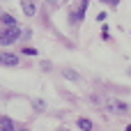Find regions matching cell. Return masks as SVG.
Returning <instances> with one entry per match:
<instances>
[{"label":"cell","mask_w":131,"mask_h":131,"mask_svg":"<svg viewBox=\"0 0 131 131\" xmlns=\"http://www.w3.org/2000/svg\"><path fill=\"white\" fill-rule=\"evenodd\" d=\"M2 23H5V25H9V28H12V25H16L14 16H9V14H2Z\"/></svg>","instance_id":"obj_7"},{"label":"cell","mask_w":131,"mask_h":131,"mask_svg":"<svg viewBox=\"0 0 131 131\" xmlns=\"http://www.w3.org/2000/svg\"><path fill=\"white\" fill-rule=\"evenodd\" d=\"M127 131H131V124H129V127H127Z\"/></svg>","instance_id":"obj_13"},{"label":"cell","mask_w":131,"mask_h":131,"mask_svg":"<svg viewBox=\"0 0 131 131\" xmlns=\"http://www.w3.org/2000/svg\"><path fill=\"white\" fill-rule=\"evenodd\" d=\"M76 124H78V129H81V131H92V120H88V117H81Z\"/></svg>","instance_id":"obj_6"},{"label":"cell","mask_w":131,"mask_h":131,"mask_svg":"<svg viewBox=\"0 0 131 131\" xmlns=\"http://www.w3.org/2000/svg\"><path fill=\"white\" fill-rule=\"evenodd\" d=\"M111 111H115V113H127L129 106H127L124 101H111Z\"/></svg>","instance_id":"obj_5"},{"label":"cell","mask_w":131,"mask_h":131,"mask_svg":"<svg viewBox=\"0 0 131 131\" xmlns=\"http://www.w3.org/2000/svg\"><path fill=\"white\" fill-rule=\"evenodd\" d=\"M0 64H5V67H16L18 64V58L14 55V53H0Z\"/></svg>","instance_id":"obj_2"},{"label":"cell","mask_w":131,"mask_h":131,"mask_svg":"<svg viewBox=\"0 0 131 131\" xmlns=\"http://www.w3.org/2000/svg\"><path fill=\"white\" fill-rule=\"evenodd\" d=\"M48 2H51V5H55V2H58V0H48Z\"/></svg>","instance_id":"obj_12"},{"label":"cell","mask_w":131,"mask_h":131,"mask_svg":"<svg viewBox=\"0 0 131 131\" xmlns=\"http://www.w3.org/2000/svg\"><path fill=\"white\" fill-rule=\"evenodd\" d=\"M21 131H28V129H21Z\"/></svg>","instance_id":"obj_14"},{"label":"cell","mask_w":131,"mask_h":131,"mask_svg":"<svg viewBox=\"0 0 131 131\" xmlns=\"http://www.w3.org/2000/svg\"><path fill=\"white\" fill-rule=\"evenodd\" d=\"M85 9H88V0H83V5H81V9H78V18H83V14H85Z\"/></svg>","instance_id":"obj_9"},{"label":"cell","mask_w":131,"mask_h":131,"mask_svg":"<svg viewBox=\"0 0 131 131\" xmlns=\"http://www.w3.org/2000/svg\"><path fill=\"white\" fill-rule=\"evenodd\" d=\"M18 37H21V28H18V25L5 28V30L0 32V46H9V44H14Z\"/></svg>","instance_id":"obj_1"},{"label":"cell","mask_w":131,"mask_h":131,"mask_svg":"<svg viewBox=\"0 0 131 131\" xmlns=\"http://www.w3.org/2000/svg\"><path fill=\"white\" fill-rule=\"evenodd\" d=\"M101 2H108V5H113V7H115V5H117L120 0H101Z\"/></svg>","instance_id":"obj_11"},{"label":"cell","mask_w":131,"mask_h":131,"mask_svg":"<svg viewBox=\"0 0 131 131\" xmlns=\"http://www.w3.org/2000/svg\"><path fill=\"white\" fill-rule=\"evenodd\" d=\"M21 9H23L25 16H35V14H37V5H35V0H21Z\"/></svg>","instance_id":"obj_3"},{"label":"cell","mask_w":131,"mask_h":131,"mask_svg":"<svg viewBox=\"0 0 131 131\" xmlns=\"http://www.w3.org/2000/svg\"><path fill=\"white\" fill-rule=\"evenodd\" d=\"M64 76H67L69 81H78V74H76V71H69V69H64Z\"/></svg>","instance_id":"obj_8"},{"label":"cell","mask_w":131,"mask_h":131,"mask_svg":"<svg viewBox=\"0 0 131 131\" xmlns=\"http://www.w3.org/2000/svg\"><path fill=\"white\" fill-rule=\"evenodd\" d=\"M0 131H16L14 122H12V117H7V115H0Z\"/></svg>","instance_id":"obj_4"},{"label":"cell","mask_w":131,"mask_h":131,"mask_svg":"<svg viewBox=\"0 0 131 131\" xmlns=\"http://www.w3.org/2000/svg\"><path fill=\"white\" fill-rule=\"evenodd\" d=\"M23 53H25V55H37V51H35V48H23Z\"/></svg>","instance_id":"obj_10"}]
</instances>
